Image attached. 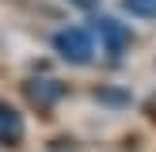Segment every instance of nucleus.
<instances>
[{
	"label": "nucleus",
	"instance_id": "obj_1",
	"mask_svg": "<svg viewBox=\"0 0 156 152\" xmlns=\"http://www.w3.org/2000/svg\"><path fill=\"white\" fill-rule=\"evenodd\" d=\"M53 50L61 53V61L69 65H88L95 57V46H91V34L84 27H69V30H57L53 34Z\"/></svg>",
	"mask_w": 156,
	"mask_h": 152
},
{
	"label": "nucleus",
	"instance_id": "obj_2",
	"mask_svg": "<svg viewBox=\"0 0 156 152\" xmlns=\"http://www.w3.org/2000/svg\"><path fill=\"white\" fill-rule=\"evenodd\" d=\"M91 27H95L99 42H103V50L111 53V57H122V50L133 42L129 27H126V23H118V19H111V15H99V19H91Z\"/></svg>",
	"mask_w": 156,
	"mask_h": 152
},
{
	"label": "nucleus",
	"instance_id": "obj_3",
	"mask_svg": "<svg viewBox=\"0 0 156 152\" xmlns=\"http://www.w3.org/2000/svg\"><path fill=\"white\" fill-rule=\"evenodd\" d=\"M23 95L30 106H38L42 114H50L57 106V99H65V84L61 80H27L23 84Z\"/></svg>",
	"mask_w": 156,
	"mask_h": 152
},
{
	"label": "nucleus",
	"instance_id": "obj_4",
	"mask_svg": "<svg viewBox=\"0 0 156 152\" xmlns=\"http://www.w3.org/2000/svg\"><path fill=\"white\" fill-rule=\"evenodd\" d=\"M23 137H27V126H23V114L15 110V106L0 103V144H8V148H19Z\"/></svg>",
	"mask_w": 156,
	"mask_h": 152
},
{
	"label": "nucleus",
	"instance_id": "obj_5",
	"mask_svg": "<svg viewBox=\"0 0 156 152\" xmlns=\"http://www.w3.org/2000/svg\"><path fill=\"white\" fill-rule=\"evenodd\" d=\"M129 15H141V19H156V0H122Z\"/></svg>",
	"mask_w": 156,
	"mask_h": 152
},
{
	"label": "nucleus",
	"instance_id": "obj_6",
	"mask_svg": "<svg viewBox=\"0 0 156 152\" xmlns=\"http://www.w3.org/2000/svg\"><path fill=\"white\" fill-rule=\"evenodd\" d=\"M73 8H99V0H69Z\"/></svg>",
	"mask_w": 156,
	"mask_h": 152
}]
</instances>
